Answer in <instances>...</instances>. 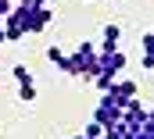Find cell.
Listing matches in <instances>:
<instances>
[{"instance_id":"1","label":"cell","mask_w":154,"mask_h":139,"mask_svg":"<svg viewBox=\"0 0 154 139\" xmlns=\"http://www.w3.org/2000/svg\"><path fill=\"white\" fill-rule=\"evenodd\" d=\"M97 68H100V50H97L93 43H79L75 50L68 54V68H65V75H72V78H90V82H93Z\"/></svg>"},{"instance_id":"2","label":"cell","mask_w":154,"mask_h":139,"mask_svg":"<svg viewBox=\"0 0 154 139\" xmlns=\"http://www.w3.org/2000/svg\"><path fill=\"white\" fill-rule=\"evenodd\" d=\"M104 96L111 100V104H118V107H125L129 100H136V82H129V78H115L108 89H104Z\"/></svg>"},{"instance_id":"3","label":"cell","mask_w":154,"mask_h":139,"mask_svg":"<svg viewBox=\"0 0 154 139\" xmlns=\"http://www.w3.org/2000/svg\"><path fill=\"white\" fill-rule=\"evenodd\" d=\"M11 75H14V82H18V100L32 104V100H36V82H32V71L25 68V64H14V68H11Z\"/></svg>"},{"instance_id":"4","label":"cell","mask_w":154,"mask_h":139,"mask_svg":"<svg viewBox=\"0 0 154 139\" xmlns=\"http://www.w3.org/2000/svg\"><path fill=\"white\" fill-rule=\"evenodd\" d=\"M93 121H97L100 129H111V125H118V121H122V107L111 104L108 96H100V104H97V111H93Z\"/></svg>"},{"instance_id":"5","label":"cell","mask_w":154,"mask_h":139,"mask_svg":"<svg viewBox=\"0 0 154 139\" xmlns=\"http://www.w3.org/2000/svg\"><path fill=\"white\" fill-rule=\"evenodd\" d=\"M118 39H122V29H118L115 22H108V25H104V32H100V54L118 50Z\"/></svg>"},{"instance_id":"6","label":"cell","mask_w":154,"mask_h":139,"mask_svg":"<svg viewBox=\"0 0 154 139\" xmlns=\"http://www.w3.org/2000/svg\"><path fill=\"white\" fill-rule=\"evenodd\" d=\"M140 50H143V71H154V32H147L143 39H140Z\"/></svg>"},{"instance_id":"7","label":"cell","mask_w":154,"mask_h":139,"mask_svg":"<svg viewBox=\"0 0 154 139\" xmlns=\"http://www.w3.org/2000/svg\"><path fill=\"white\" fill-rule=\"evenodd\" d=\"M47 61H50V64H57L61 71L68 68V54H65L61 46H47Z\"/></svg>"},{"instance_id":"8","label":"cell","mask_w":154,"mask_h":139,"mask_svg":"<svg viewBox=\"0 0 154 139\" xmlns=\"http://www.w3.org/2000/svg\"><path fill=\"white\" fill-rule=\"evenodd\" d=\"M82 136H86V139H104V129H100L97 121H90V125L82 129Z\"/></svg>"},{"instance_id":"9","label":"cell","mask_w":154,"mask_h":139,"mask_svg":"<svg viewBox=\"0 0 154 139\" xmlns=\"http://www.w3.org/2000/svg\"><path fill=\"white\" fill-rule=\"evenodd\" d=\"M11 7H14V0H0V18H7V14H11Z\"/></svg>"},{"instance_id":"10","label":"cell","mask_w":154,"mask_h":139,"mask_svg":"<svg viewBox=\"0 0 154 139\" xmlns=\"http://www.w3.org/2000/svg\"><path fill=\"white\" fill-rule=\"evenodd\" d=\"M14 4H25V7H43L47 0H14Z\"/></svg>"}]
</instances>
